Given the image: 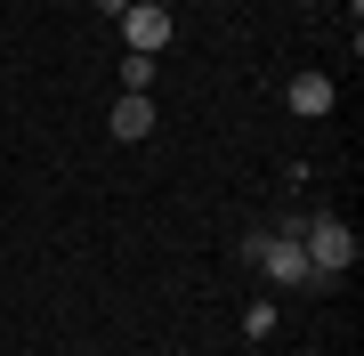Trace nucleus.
<instances>
[{
  "label": "nucleus",
  "mask_w": 364,
  "mask_h": 356,
  "mask_svg": "<svg viewBox=\"0 0 364 356\" xmlns=\"http://www.w3.org/2000/svg\"><path fill=\"white\" fill-rule=\"evenodd\" d=\"M299 251H308V267H316V291H332V284L356 267V235H348V219H332V211H316V219H308Z\"/></svg>",
  "instance_id": "f257e3e1"
},
{
  "label": "nucleus",
  "mask_w": 364,
  "mask_h": 356,
  "mask_svg": "<svg viewBox=\"0 0 364 356\" xmlns=\"http://www.w3.org/2000/svg\"><path fill=\"white\" fill-rule=\"evenodd\" d=\"M251 259H259L284 291H316V267H308V251H299V235H251Z\"/></svg>",
  "instance_id": "f03ea898"
},
{
  "label": "nucleus",
  "mask_w": 364,
  "mask_h": 356,
  "mask_svg": "<svg viewBox=\"0 0 364 356\" xmlns=\"http://www.w3.org/2000/svg\"><path fill=\"white\" fill-rule=\"evenodd\" d=\"M162 41H170V9H162V0H130V9H122V49L154 57Z\"/></svg>",
  "instance_id": "7ed1b4c3"
},
{
  "label": "nucleus",
  "mask_w": 364,
  "mask_h": 356,
  "mask_svg": "<svg viewBox=\"0 0 364 356\" xmlns=\"http://www.w3.org/2000/svg\"><path fill=\"white\" fill-rule=\"evenodd\" d=\"M332 97H340V90H332V73H291V81H284V106H291L299 122H324V114H332Z\"/></svg>",
  "instance_id": "20e7f679"
},
{
  "label": "nucleus",
  "mask_w": 364,
  "mask_h": 356,
  "mask_svg": "<svg viewBox=\"0 0 364 356\" xmlns=\"http://www.w3.org/2000/svg\"><path fill=\"white\" fill-rule=\"evenodd\" d=\"M105 122H114V138H130V146H138L146 130H154V97H138V90H122V97H114V114H105Z\"/></svg>",
  "instance_id": "39448f33"
},
{
  "label": "nucleus",
  "mask_w": 364,
  "mask_h": 356,
  "mask_svg": "<svg viewBox=\"0 0 364 356\" xmlns=\"http://www.w3.org/2000/svg\"><path fill=\"white\" fill-rule=\"evenodd\" d=\"M122 90H138V97H154V57H138V49H122Z\"/></svg>",
  "instance_id": "423d86ee"
},
{
  "label": "nucleus",
  "mask_w": 364,
  "mask_h": 356,
  "mask_svg": "<svg viewBox=\"0 0 364 356\" xmlns=\"http://www.w3.org/2000/svg\"><path fill=\"white\" fill-rule=\"evenodd\" d=\"M243 332H251V340H267V332H275V308L259 300V308H243Z\"/></svg>",
  "instance_id": "0eeeda50"
}]
</instances>
